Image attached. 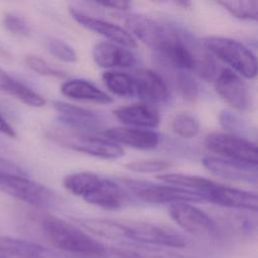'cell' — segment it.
Returning <instances> with one entry per match:
<instances>
[{"label":"cell","mask_w":258,"mask_h":258,"mask_svg":"<svg viewBox=\"0 0 258 258\" xmlns=\"http://www.w3.org/2000/svg\"><path fill=\"white\" fill-rule=\"evenodd\" d=\"M206 147L219 157L257 166V146L245 137L223 132H213L205 138Z\"/></svg>","instance_id":"obj_6"},{"label":"cell","mask_w":258,"mask_h":258,"mask_svg":"<svg viewBox=\"0 0 258 258\" xmlns=\"http://www.w3.org/2000/svg\"><path fill=\"white\" fill-rule=\"evenodd\" d=\"M112 252L119 258H165L152 250L119 246L112 248Z\"/></svg>","instance_id":"obj_32"},{"label":"cell","mask_w":258,"mask_h":258,"mask_svg":"<svg viewBox=\"0 0 258 258\" xmlns=\"http://www.w3.org/2000/svg\"><path fill=\"white\" fill-rule=\"evenodd\" d=\"M107 89L120 97H132L135 95V86L132 75L117 71H108L102 75Z\"/></svg>","instance_id":"obj_24"},{"label":"cell","mask_w":258,"mask_h":258,"mask_svg":"<svg viewBox=\"0 0 258 258\" xmlns=\"http://www.w3.org/2000/svg\"><path fill=\"white\" fill-rule=\"evenodd\" d=\"M203 197L206 201L226 208L256 212L258 207L256 192L223 185L215 181L203 194Z\"/></svg>","instance_id":"obj_10"},{"label":"cell","mask_w":258,"mask_h":258,"mask_svg":"<svg viewBox=\"0 0 258 258\" xmlns=\"http://www.w3.org/2000/svg\"><path fill=\"white\" fill-rule=\"evenodd\" d=\"M25 63L26 66L36 74L44 77L49 78H57L62 79L66 78V73L61 70H58L52 66H50L47 61H45L43 58L34 55V54H28L25 56Z\"/></svg>","instance_id":"obj_29"},{"label":"cell","mask_w":258,"mask_h":258,"mask_svg":"<svg viewBox=\"0 0 258 258\" xmlns=\"http://www.w3.org/2000/svg\"><path fill=\"white\" fill-rule=\"evenodd\" d=\"M215 90L233 109L240 112L251 109L252 98L248 85L229 68H223L218 73L215 79Z\"/></svg>","instance_id":"obj_8"},{"label":"cell","mask_w":258,"mask_h":258,"mask_svg":"<svg viewBox=\"0 0 258 258\" xmlns=\"http://www.w3.org/2000/svg\"><path fill=\"white\" fill-rule=\"evenodd\" d=\"M126 239L157 246L182 248L186 245L183 236L172 228L150 223L126 225Z\"/></svg>","instance_id":"obj_9"},{"label":"cell","mask_w":258,"mask_h":258,"mask_svg":"<svg viewBox=\"0 0 258 258\" xmlns=\"http://www.w3.org/2000/svg\"><path fill=\"white\" fill-rule=\"evenodd\" d=\"M0 191L37 209H50L57 203L48 187L31 180L26 174L0 173Z\"/></svg>","instance_id":"obj_4"},{"label":"cell","mask_w":258,"mask_h":258,"mask_svg":"<svg viewBox=\"0 0 258 258\" xmlns=\"http://www.w3.org/2000/svg\"><path fill=\"white\" fill-rule=\"evenodd\" d=\"M92 55L95 63L103 69L131 68L136 63V56L128 47L109 41L96 43Z\"/></svg>","instance_id":"obj_17"},{"label":"cell","mask_w":258,"mask_h":258,"mask_svg":"<svg viewBox=\"0 0 258 258\" xmlns=\"http://www.w3.org/2000/svg\"><path fill=\"white\" fill-rule=\"evenodd\" d=\"M45 47L51 55L62 61L76 62L78 59L76 50L69 43L59 38L47 37L45 39Z\"/></svg>","instance_id":"obj_28"},{"label":"cell","mask_w":258,"mask_h":258,"mask_svg":"<svg viewBox=\"0 0 258 258\" xmlns=\"http://www.w3.org/2000/svg\"><path fill=\"white\" fill-rule=\"evenodd\" d=\"M71 16L83 27H85L88 30L94 31L98 34H101L108 39H110L112 42L131 48L136 47V39L123 27L109 22L107 20H103L100 18L92 17L90 15H87L77 9H70Z\"/></svg>","instance_id":"obj_12"},{"label":"cell","mask_w":258,"mask_h":258,"mask_svg":"<svg viewBox=\"0 0 258 258\" xmlns=\"http://www.w3.org/2000/svg\"><path fill=\"white\" fill-rule=\"evenodd\" d=\"M123 185L139 200L149 204H177L205 202L199 192L184 189L171 184H155L149 181L123 178Z\"/></svg>","instance_id":"obj_5"},{"label":"cell","mask_w":258,"mask_h":258,"mask_svg":"<svg viewBox=\"0 0 258 258\" xmlns=\"http://www.w3.org/2000/svg\"><path fill=\"white\" fill-rule=\"evenodd\" d=\"M178 88L183 95V97L187 100H194L198 95V86L196 82L188 76L184 74H180L176 81Z\"/></svg>","instance_id":"obj_33"},{"label":"cell","mask_w":258,"mask_h":258,"mask_svg":"<svg viewBox=\"0 0 258 258\" xmlns=\"http://www.w3.org/2000/svg\"><path fill=\"white\" fill-rule=\"evenodd\" d=\"M113 114L121 123L133 128L151 130L160 123L157 110L143 103L118 107L113 111Z\"/></svg>","instance_id":"obj_18"},{"label":"cell","mask_w":258,"mask_h":258,"mask_svg":"<svg viewBox=\"0 0 258 258\" xmlns=\"http://www.w3.org/2000/svg\"><path fill=\"white\" fill-rule=\"evenodd\" d=\"M21 82L11 77L7 72L0 68V91L6 92L11 96H14L18 90Z\"/></svg>","instance_id":"obj_34"},{"label":"cell","mask_w":258,"mask_h":258,"mask_svg":"<svg viewBox=\"0 0 258 258\" xmlns=\"http://www.w3.org/2000/svg\"><path fill=\"white\" fill-rule=\"evenodd\" d=\"M127 31L155 50L165 61L181 71H196L208 51L202 49L183 31L144 15H130Z\"/></svg>","instance_id":"obj_1"},{"label":"cell","mask_w":258,"mask_h":258,"mask_svg":"<svg viewBox=\"0 0 258 258\" xmlns=\"http://www.w3.org/2000/svg\"><path fill=\"white\" fill-rule=\"evenodd\" d=\"M58 142L78 152H83L102 159L114 160L124 155V150L120 145L104 137L81 136L73 140H58Z\"/></svg>","instance_id":"obj_16"},{"label":"cell","mask_w":258,"mask_h":258,"mask_svg":"<svg viewBox=\"0 0 258 258\" xmlns=\"http://www.w3.org/2000/svg\"><path fill=\"white\" fill-rule=\"evenodd\" d=\"M157 178L167 184L175 185V186H178V187H181L184 189L199 192L201 196H203V194L214 182L213 180L205 178L203 176L191 175V174L180 173V172L160 173L157 175Z\"/></svg>","instance_id":"obj_23"},{"label":"cell","mask_w":258,"mask_h":258,"mask_svg":"<svg viewBox=\"0 0 258 258\" xmlns=\"http://www.w3.org/2000/svg\"><path fill=\"white\" fill-rule=\"evenodd\" d=\"M0 258H52L49 249L24 239L0 237Z\"/></svg>","instance_id":"obj_20"},{"label":"cell","mask_w":258,"mask_h":258,"mask_svg":"<svg viewBox=\"0 0 258 258\" xmlns=\"http://www.w3.org/2000/svg\"><path fill=\"white\" fill-rule=\"evenodd\" d=\"M218 4L234 17L243 20H257L258 2L256 0H223Z\"/></svg>","instance_id":"obj_26"},{"label":"cell","mask_w":258,"mask_h":258,"mask_svg":"<svg viewBox=\"0 0 258 258\" xmlns=\"http://www.w3.org/2000/svg\"><path fill=\"white\" fill-rule=\"evenodd\" d=\"M2 23L5 29L11 33L21 35V36H27L30 34V31H31L30 24L22 16H19L13 13H7L4 15Z\"/></svg>","instance_id":"obj_31"},{"label":"cell","mask_w":258,"mask_h":258,"mask_svg":"<svg viewBox=\"0 0 258 258\" xmlns=\"http://www.w3.org/2000/svg\"><path fill=\"white\" fill-rule=\"evenodd\" d=\"M202 162L216 176L250 183L257 181V166L219 156H206Z\"/></svg>","instance_id":"obj_14"},{"label":"cell","mask_w":258,"mask_h":258,"mask_svg":"<svg viewBox=\"0 0 258 258\" xmlns=\"http://www.w3.org/2000/svg\"><path fill=\"white\" fill-rule=\"evenodd\" d=\"M79 222L83 228L96 236L111 240L126 239L127 227L120 222L99 218H85Z\"/></svg>","instance_id":"obj_22"},{"label":"cell","mask_w":258,"mask_h":258,"mask_svg":"<svg viewBox=\"0 0 258 258\" xmlns=\"http://www.w3.org/2000/svg\"><path fill=\"white\" fill-rule=\"evenodd\" d=\"M52 107L58 113V119L68 126L77 129L94 130L101 125L100 117L91 110L62 101H53Z\"/></svg>","instance_id":"obj_19"},{"label":"cell","mask_w":258,"mask_h":258,"mask_svg":"<svg viewBox=\"0 0 258 258\" xmlns=\"http://www.w3.org/2000/svg\"><path fill=\"white\" fill-rule=\"evenodd\" d=\"M171 129L174 134L189 139L198 135L200 131L199 120L190 114L179 113L171 121Z\"/></svg>","instance_id":"obj_27"},{"label":"cell","mask_w":258,"mask_h":258,"mask_svg":"<svg viewBox=\"0 0 258 258\" xmlns=\"http://www.w3.org/2000/svg\"><path fill=\"white\" fill-rule=\"evenodd\" d=\"M170 218L187 233L210 238L216 235L217 225L215 221L204 211L188 203H177L168 208Z\"/></svg>","instance_id":"obj_7"},{"label":"cell","mask_w":258,"mask_h":258,"mask_svg":"<svg viewBox=\"0 0 258 258\" xmlns=\"http://www.w3.org/2000/svg\"><path fill=\"white\" fill-rule=\"evenodd\" d=\"M87 203L107 210H117L127 203L124 188L112 179L101 177L83 198Z\"/></svg>","instance_id":"obj_15"},{"label":"cell","mask_w":258,"mask_h":258,"mask_svg":"<svg viewBox=\"0 0 258 258\" xmlns=\"http://www.w3.org/2000/svg\"><path fill=\"white\" fill-rule=\"evenodd\" d=\"M102 137L135 149L151 150L159 144V134L153 130L133 127H113L102 132Z\"/></svg>","instance_id":"obj_13"},{"label":"cell","mask_w":258,"mask_h":258,"mask_svg":"<svg viewBox=\"0 0 258 258\" xmlns=\"http://www.w3.org/2000/svg\"><path fill=\"white\" fill-rule=\"evenodd\" d=\"M0 133L5 134L9 137H15L16 133L15 130L13 129V127L6 121L5 118H3V116L0 114Z\"/></svg>","instance_id":"obj_37"},{"label":"cell","mask_w":258,"mask_h":258,"mask_svg":"<svg viewBox=\"0 0 258 258\" xmlns=\"http://www.w3.org/2000/svg\"><path fill=\"white\" fill-rule=\"evenodd\" d=\"M100 175L90 171H79L63 178V186L73 195L84 198L92 186L98 181Z\"/></svg>","instance_id":"obj_25"},{"label":"cell","mask_w":258,"mask_h":258,"mask_svg":"<svg viewBox=\"0 0 258 258\" xmlns=\"http://www.w3.org/2000/svg\"><path fill=\"white\" fill-rule=\"evenodd\" d=\"M60 92L63 96L77 101L105 105L113 102L112 97L93 83L83 79H72L63 82L60 86Z\"/></svg>","instance_id":"obj_21"},{"label":"cell","mask_w":258,"mask_h":258,"mask_svg":"<svg viewBox=\"0 0 258 258\" xmlns=\"http://www.w3.org/2000/svg\"><path fill=\"white\" fill-rule=\"evenodd\" d=\"M135 95L143 104L154 106L163 104L168 99V88L163 79L154 71L139 69L133 75Z\"/></svg>","instance_id":"obj_11"},{"label":"cell","mask_w":258,"mask_h":258,"mask_svg":"<svg viewBox=\"0 0 258 258\" xmlns=\"http://www.w3.org/2000/svg\"><path fill=\"white\" fill-rule=\"evenodd\" d=\"M97 4L104 7H109L111 9L117 10H127L130 7V3L127 1H109V2H98Z\"/></svg>","instance_id":"obj_36"},{"label":"cell","mask_w":258,"mask_h":258,"mask_svg":"<svg viewBox=\"0 0 258 258\" xmlns=\"http://www.w3.org/2000/svg\"><path fill=\"white\" fill-rule=\"evenodd\" d=\"M0 173H14V174H26L21 167L9 161L5 158L0 157Z\"/></svg>","instance_id":"obj_35"},{"label":"cell","mask_w":258,"mask_h":258,"mask_svg":"<svg viewBox=\"0 0 258 258\" xmlns=\"http://www.w3.org/2000/svg\"><path fill=\"white\" fill-rule=\"evenodd\" d=\"M126 168L139 173H155L162 172L171 167V163L165 159H144L131 161L125 164Z\"/></svg>","instance_id":"obj_30"},{"label":"cell","mask_w":258,"mask_h":258,"mask_svg":"<svg viewBox=\"0 0 258 258\" xmlns=\"http://www.w3.org/2000/svg\"><path fill=\"white\" fill-rule=\"evenodd\" d=\"M32 218L47 241L62 251L95 256L103 255L106 251L99 241L60 218L48 214H39Z\"/></svg>","instance_id":"obj_2"},{"label":"cell","mask_w":258,"mask_h":258,"mask_svg":"<svg viewBox=\"0 0 258 258\" xmlns=\"http://www.w3.org/2000/svg\"><path fill=\"white\" fill-rule=\"evenodd\" d=\"M204 45L211 54L228 64L230 70L247 79L257 75L255 54L242 42L223 36H210L204 39Z\"/></svg>","instance_id":"obj_3"}]
</instances>
